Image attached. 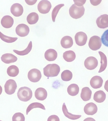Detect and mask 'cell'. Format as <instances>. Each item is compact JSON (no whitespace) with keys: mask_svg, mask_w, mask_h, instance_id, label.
<instances>
[{"mask_svg":"<svg viewBox=\"0 0 108 121\" xmlns=\"http://www.w3.org/2000/svg\"><path fill=\"white\" fill-rule=\"evenodd\" d=\"M75 39V42L79 46H83L86 44L87 37L84 32L81 31L76 33Z\"/></svg>","mask_w":108,"mask_h":121,"instance_id":"10","label":"cell"},{"mask_svg":"<svg viewBox=\"0 0 108 121\" xmlns=\"http://www.w3.org/2000/svg\"><path fill=\"white\" fill-rule=\"evenodd\" d=\"M97 106L93 102L87 103L85 106L84 111L87 115H93L97 112Z\"/></svg>","mask_w":108,"mask_h":121,"instance_id":"13","label":"cell"},{"mask_svg":"<svg viewBox=\"0 0 108 121\" xmlns=\"http://www.w3.org/2000/svg\"><path fill=\"white\" fill-rule=\"evenodd\" d=\"M2 61L6 64L15 63L17 60V57L12 54L6 53L2 56Z\"/></svg>","mask_w":108,"mask_h":121,"instance_id":"17","label":"cell"},{"mask_svg":"<svg viewBox=\"0 0 108 121\" xmlns=\"http://www.w3.org/2000/svg\"><path fill=\"white\" fill-rule=\"evenodd\" d=\"M11 12L14 16L19 17L23 14L24 9L23 6L20 4L15 3L11 6Z\"/></svg>","mask_w":108,"mask_h":121,"instance_id":"11","label":"cell"},{"mask_svg":"<svg viewBox=\"0 0 108 121\" xmlns=\"http://www.w3.org/2000/svg\"><path fill=\"white\" fill-rule=\"evenodd\" d=\"M63 57L64 60L67 62H71L75 60L76 55L73 51H67L63 53Z\"/></svg>","mask_w":108,"mask_h":121,"instance_id":"25","label":"cell"},{"mask_svg":"<svg viewBox=\"0 0 108 121\" xmlns=\"http://www.w3.org/2000/svg\"><path fill=\"white\" fill-rule=\"evenodd\" d=\"M102 45V42L100 37L94 36L91 37L88 43L89 48L93 51H96L100 49Z\"/></svg>","mask_w":108,"mask_h":121,"instance_id":"4","label":"cell"},{"mask_svg":"<svg viewBox=\"0 0 108 121\" xmlns=\"http://www.w3.org/2000/svg\"><path fill=\"white\" fill-rule=\"evenodd\" d=\"M73 39L70 36H65L61 40V46L65 49L71 48L73 45Z\"/></svg>","mask_w":108,"mask_h":121,"instance_id":"20","label":"cell"},{"mask_svg":"<svg viewBox=\"0 0 108 121\" xmlns=\"http://www.w3.org/2000/svg\"><path fill=\"white\" fill-rule=\"evenodd\" d=\"M58 54L55 50L49 49L46 50L45 53V57L48 61H53L57 57Z\"/></svg>","mask_w":108,"mask_h":121,"instance_id":"18","label":"cell"},{"mask_svg":"<svg viewBox=\"0 0 108 121\" xmlns=\"http://www.w3.org/2000/svg\"><path fill=\"white\" fill-rule=\"evenodd\" d=\"M96 23L98 27L101 29L108 27V15H101L97 19Z\"/></svg>","mask_w":108,"mask_h":121,"instance_id":"12","label":"cell"},{"mask_svg":"<svg viewBox=\"0 0 108 121\" xmlns=\"http://www.w3.org/2000/svg\"><path fill=\"white\" fill-rule=\"evenodd\" d=\"M101 1V0H90L91 3L94 6L98 5L100 3Z\"/></svg>","mask_w":108,"mask_h":121,"instance_id":"37","label":"cell"},{"mask_svg":"<svg viewBox=\"0 0 108 121\" xmlns=\"http://www.w3.org/2000/svg\"><path fill=\"white\" fill-rule=\"evenodd\" d=\"M47 92L44 88L40 87L38 88L35 92V97L38 100H44L47 98Z\"/></svg>","mask_w":108,"mask_h":121,"instance_id":"16","label":"cell"},{"mask_svg":"<svg viewBox=\"0 0 108 121\" xmlns=\"http://www.w3.org/2000/svg\"><path fill=\"white\" fill-rule=\"evenodd\" d=\"M16 34L20 37H26L29 33V28L28 26L25 24H19L16 28Z\"/></svg>","mask_w":108,"mask_h":121,"instance_id":"9","label":"cell"},{"mask_svg":"<svg viewBox=\"0 0 108 121\" xmlns=\"http://www.w3.org/2000/svg\"><path fill=\"white\" fill-rule=\"evenodd\" d=\"M83 121H96V120H95L93 118H91V117H89V118H87L86 119H85Z\"/></svg>","mask_w":108,"mask_h":121,"instance_id":"40","label":"cell"},{"mask_svg":"<svg viewBox=\"0 0 108 121\" xmlns=\"http://www.w3.org/2000/svg\"><path fill=\"white\" fill-rule=\"evenodd\" d=\"M60 71V67L56 64H49L43 69L44 74L48 78L57 77Z\"/></svg>","mask_w":108,"mask_h":121,"instance_id":"1","label":"cell"},{"mask_svg":"<svg viewBox=\"0 0 108 121\" xmlns=\"http://www.w3.org/2000/svg\"><path fill=\"white\" fill-rule=\"evenodd\" d=\"M101 40L103 44L108 47V29L106 30L102 34Z\"/></svg>","mask_w":108,"mask_h":121,"instance_id":"34","label":"cell"},{"mask_svg":"<svg viewBox=\"0 0 108 121\" xmlns=\"http://www.w3.org/2000/svg\"><path fill=\"white\" fill-rule=\"evenodd\" d=\"M106 98V94L102 90L97 91L94 95V100L97 103H101L104 102Z\"/></svg>","mask_w":108,"mask_h":121,"instance_id":"21","label":"cell"},{"mask_svg":"<svg viewBox=\"0 0 108 121\" xmlns=\"http://www.w3.org/2000/svg\"><path fill=\"white\" fill-rule=\"evenodd\" d=\"M12 120V121H25V118L23 113L17 112L13 115Z\"/></svg>","mask_w":108,"mask_h":121,"instance_id":"33","label":"cell"},{"mask_svg":"<svg viewBox=\"0 0 108 121\" xmlns=\"http://www.w3.org/2000/svg\"><path fill=\"white\" fill-rule=\"evenodd\" d=\"M73 77V74L71 71L66 70L62 73L61 78L62 80L65 82H68L71 80Z\"/></svg>","mask_w":108,"mask_h":121,"instance_id":"28","label":"cell"},{"mask_svg":"<svg viewBox=\"0 0 108 121\" xmlns=\"http://www.w3.org/2000/svg\"><path fill=\"white\" fill-rule=\"evenodd\" d=\"M39 16L37 13H32L28 16L27 21L30 25H33L37 23L39 20Z\"/></svg>","mask_w":108,"mask_h":121,"instance_id":"26","label":"cell"},{"mask_svg":"<svg viewBox=\"0 0 108 121\" xmlns=\"http://www.w3.org/2000/svg\"><path fill=\"white\" fill-rule=\"evenodd\" d=\"M79 86L75 84H72L68 86L67 91L70 95L75 96L79 94Z\"/></svg>","mask_w":108,"mask_h":121,"instance_id":"24","label":"cell"},{"mask_svg":"<svg viewBox=\"0 0 108 121\" xmlns=\"http://www.w3.org/2000/svg\"><path fill=\"white\" fill-rule=\"evenodd\" d=\"M26 3L29 5H33L35 4L36 2L37 1V0H25Z\"/></svg>","mask_w":108,"mask_h":121,"instance_id":"38","label":"cell"},{"mask_svg":"<svg viewBox=\"0 0 108 121\" xmlns=\"http://www.w3.org/2000/svg\"><path fill=\"white\" fill-rule=\"evenodd\" d=\"M38 108L45 110L46 108L41 103L38 102H34L30 104L26 110V115H28L29 112L32 110L34 108Z\"/></svg>","mask_w":108,"mask_h":121,"instance_id":"30","label":"cell"},{"mask_svg":"<svg viewBox=\"0 0 108 121\" xmlns=\"http://www.w3.org/2000/svg\"><path fill=\"white\" fill-rule=\"evenodd\" d=\"M32 47V42L31 41L28 47L25 50L23 51H18L16 50H13V52L18 55L20 56H24L27 55L31 51Z\"/></svg>","mask_w":108,"mask_h":121,"instance_id":"29","label":"cell"},{"mask_svg":"<svg viewBox=\"0 0 108 121\" xmlns=\"http://www.w3.org/2000/svg\"><path fill=\"white\" fill-rule=\"evenodd\" d=\"M17 86L15 81L10 79L6 81L4 85V90L7 94L11 95L14 93Z\"/></svg>","mask_w":108,"mask_h":121,"instance_id":"7","label":"cell"},{"mask_svg":"<svg viewBox=\"0 0 108 121\" xmlns=\"http://www.w3.org/2000/svg\"><path fill=\"white\" fill-rule=\"evenodd\" d=\"M1 23L4 27L5 28H10L13 25L14 19L10 16H5L2 18Z\"/></svg>","mask_w":108,"mask_h":121,"instance_id":"15","label":"cell"},{"mask_svg":"<svg viewBox=\"0 0 108 121\" xmlns=\"http://www.w3.org/2000/svg\"><path fill=\"white\" fill-rule=\"evenodd\" d=\"M62 111L65 116L71 120H77L80 118L82 116L81 115H74L69 112L65 103H63L62 106Z\"/></svg>","mask_w":108,"mask_h":121,"instance_id":"22","label":"cell"},{"mask_svg":"<svg viewBox=\"0 0 108 121\" xmlns=\"http://www.w3.org/2000/svg\"><path fill=\"white\" fill-rule=\"evenodd\" d=\"M104 88L105 90L108 92V80L106 81L105 82V85H104Z\"/></svg>","mask_w":108,"mask_h":121,"instance_id":"39","label":"cell"},{"mask_svg":"<svg viewBox=\"0 0 108 121\" xmlns=\"http://www.w3.org/2000/svg\"><path fill=\"white\" fill-rule=\"evenodd\" d=\"M64 6V4H58L53 9L52 13V19L53 22H55L56 18L58 12L60 9Z\"/></svg>","mask_w":108,"mask_h":121,"instance_id":"32","label":"cell"},{"mask_svg":"<svg viewBox=\"0 0 108 121\" xmlns=\"http://www.w3.org/2000/svg\"><path fill=\"white\" fill-rule=\"evenodd\" d=\"M47 121H60V120L57 115H53L48 117Z\"/></svg>","mask_w":108,"mask_h":121,"instance_id":"35","label":"cell"},{"mask_svg":"<svg viewBox=\"0 0 108 121\" xmlns=\"http://www.w3.org/2000/svg\"><path fill=\"white\" fill-rule=\"evenodd\" d=\"M28 78L30 81L33 82H38L41 78V73L39 70L36 69H32L28 73Z\"/></svg>","mask_w":108,"mask_h":121,"instance_id":"5","label":"cell"},{"mask_svg":"<svg viewBox=\"0 0 108 121\" xmlns=\"http://www.w3.org/2000/svg\"><path fill=\"white\" fill-rule=\"evenodd\" d=\"M0 38L3 41L7 43H12L16 41L18 39L17 38H12L8 37L3 34L0 31Z\"/></svg>","mask_w":108,"mask_h":121,"instance_id":"31","label":"cell"},{"mask_svg":"<svg viewBox=\"0 0 108 121\" xmlns=\"http://www.w3.org/2000/svg\"><path fill=\"white\" fill-rule=\"evenodd\" d=\"M100 55V58H101V66L99 73H100L104 71L107 68V57L105 55V54L102 52H99Z\"/></svg>","mask_w":108,"mask_h":121,"instance_id":"23","label":"cell"},{"mask_svg":"<svg viewBox=\"0 0 108 121\" xmlns=\"http://www.w3.org/2000/svg\"><path fill=\"white\" fill-rule=\"evenodd\" d=\"M103 80L101 77L95 76L93 77L90 81L91 86L94 89L100 88L103 84Z\"/></svg>","mask_w":108,"mask_h":121,"instance_id":"14","label":"cell"},{"mask_svg":"<svg viewBox=\"0 0 108 121\" xmlns=\"http://www.w3.org/2000/svg\"><path fill=\"white\" fill-rule=\"evenodd\" d=\"M38 9L41 13L45 14L50 12L52 4L49 1L43 0L40 1L38 5Z\"/></svg>","mask_w":108,"mask_h":121,"instance_id":"6","label":"cell"},{"mask_svg":"<svg viewBox=\"0 0 108 121\" xmlns=\"http://www.w3.org/2000/svg\"><path fill=\"white\" fill-rule=\"evenodd\" d=\"M85 67L87 69L92 70L95 69L98 65V61L95 57L90 56L87 58L84 61Z\"/></svg>","mask_w":108,"mask_h":121,"instance_id":"8","label":"cell"},{"mask_svg":"<svg viewBox=\"0 0 108 121\" xmlns=\"http://www.w3.org/2000/svg\"></svg>","mask_w":108,"mask_h":121,"instance_id":"42","label":"cell"},{"mask_svg":"<svg viewBox=\"0 0 108 121\" xmlns=\"http://www.w3.org/2000/svg\"><path fill=\"white\" fill-rule=\"evenodd\" d=\"M69 12L70 15L72 18L75 19H79L83 15L85 8L83 6L79 7L74 4L70 8Z\"/></svg>","mask_w":108,"mask_h":121,"instance_id":"3","label":"cell"},{"mask_svg":"<svg viewBox=\"0 0 108 121\" xmlns=\"http://www.w3.org/2000/svg\"><path fill=\"white\" fill-rule=\"evenodd\" d=\"M75 4L79 7L83 6L85 3L86 0H73Z\"/></svg>","mask_w":108,"mask_h":121,"instance_id":"36","label":"cell"},{"mask_svg":"<svg viewBox=\"0 0 108 121\" xmlns=\"http://www.w3.org/2000/svg\"><path fill=\"white\" fill-rule=\"evenodd\" d=\"M92 92L91 89L87 87H83L81 93V97L84 101H88L91 99Z\"/></svg>","mask_w":108,"mask_h":121,"instance_id":"19","label":"cell"},{"mask_svg":"<svg viewBox=\"0 0 108 121\" xmlns=\"http://www.w3.org/2000/svg\"><path fill=\"white\" fill-rule=\"evenodd\" d=\"M32 91L30 88L26 86L21 87L17 93L18 97L21 101L27 102L30 100L32 97Z\"/></svg>","mask_w":108,"mask_h":121,"instance_id":"2","label":"cell"},{"mask_svg":"<svg viewBox=\"0 0 108 121\" xmlns=\"http://www.w3.org/2000/svg\"><path fill=\"white\" fill-rule=\"evenodd\" d=\"M2 92V88L1 86L0 85V95L1 94Z\"/></svg>","mask_w":108,"mask_h":121,"instance_id":"41","label":"cell"},{"mask_svg":"<svg viewBox=\"0 0 108 121\" xmlns=\"http://www.w3.org/2000/svg\"><path fill=\"white\" fill-rule=\"evenodd\" d=\"M7 72L8 75L10 77H15L18 75L19 73V69L17 66L13 65L8 68Z\"/></svg>","mask_w":108,"mask_h":121,"instance_id":"27","label":"cell"}]
</instances>
